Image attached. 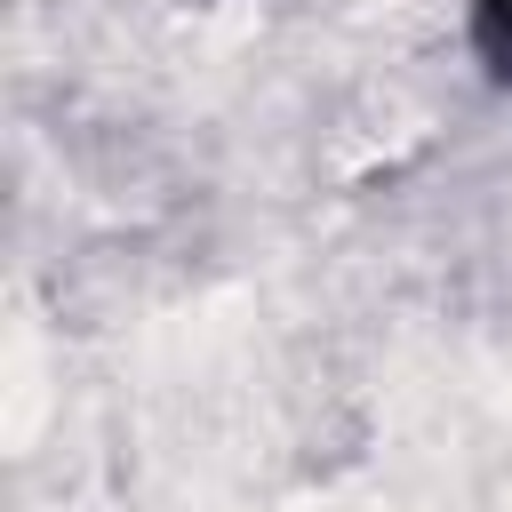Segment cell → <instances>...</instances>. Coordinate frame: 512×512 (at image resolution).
Listing matches in <instances>:
<instances>
[{
	"label": "cell",
	"instance_id": "1",
	"mask_svg": "<svg viewBox=\"0 0 512 512\" xmlns=\"http://www.w3.org/2000/svg\"><path fill=\"white\" fill-rule=\"evenodd\" d=\"M472 48H480V64L512 88V0H472Z\"/></svg>",
	"mask_w": 512,
	"mask_h": 512
}]
</instances>
